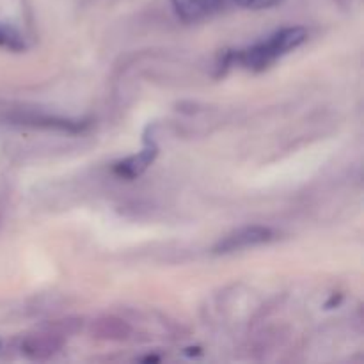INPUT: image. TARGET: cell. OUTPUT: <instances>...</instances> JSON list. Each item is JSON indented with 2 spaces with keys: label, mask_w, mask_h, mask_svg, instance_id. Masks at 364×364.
Wrapping results in <instances>:
<instances>
[{
  "label": "cell",
  "mask_w": 364,
  "mask_h": 364,
  "mask_svg": "<svg viewBox=\"0 0 364 364\" xmlns=\"http://www.w3.org/2000/svg\"><path fill=\"white\" fill-rule=\"evenodd\" d=\"M308 38V32L302 27H288L283 31L276 32L272 38L267 39L265 43H259V45L252 46V48L244 50V52L238 55L244 66L252 68V70H263V68L269 66L272 60H276L277 57L284 55L290 50L297 48L299 45L306 41Z\"/></svg>",
  "instance_id": "6da1fadb"
},
{
  "label": "cell",
  "mask_w": 364,
  "mask_h": 364,
  "mask_svg": "<svg viewBox=\"0 0 364 364\" xmlns=\"http://www.w3.org/2000/svg\"><path fill=\"white\" fill-rule=\"evenodd\" d=\"M274 238L272 230L263 226H249V228H242V230L233 231L231 235H228L224 240H220L217 244L215 252H235L240 251V249H247V247H255V245L259 244H267Z\"/></svg>",
  "instance_id": "7a4b0ae2"
},
{
  "label": "cell",
  "mask_w": 364,
  "mask_h": 364,
  "mask_svg": "<svg viewBox=\"0 0 364 364\" xmlns=\"http://www.w3.org/2000/svg\"><path fill=\"white\" fill-rule=\"evenodd\" d=\"M171 4L183 21H199L219 13L224 0H171Z\"/></svg>",
  "instance_id": "3957f363"
},
{
  "label": "cell",
  "mask_w": 364,
  "mask_h": 364,
  "mask_svg": "<svg viewBox=\"0 0 364 364\" xmlns=\"http://www.w3.org/2000/svg\"><path fill=\"white\" fill-rule=\"evenodd\" d=\"M156 156V148L155 146H151V148H146L144 151H141L139 155L135 156H130V159L123 160V162H119L116 166V173L119 174V176H124V178H135L139 176V174L144 173L146 169H148L149 164L155 160Z\"/></svg>",
  "instance_id": "277c9868"
},
{
  "label": "cell",
  "mask_w": 364,
  "mask_h": 364,
  "mask_svg": "<svg viewBox=\"0 0 364 364\" xmlns=\"http://www.w3.org/2000/svg\"><path fill=\"white\" fill-rule=\"evenodd\" d=\"M57 348H59V341L53 340L52 336H34L23 345V350L34 359L48 358V355L55 354Z\"/></svg>",
  "instance_id": "5b68a950"
},
{
  "label": "cell",
  "mask_w": 364,
  "mask_h": 364,
  "mask_svg": "<svg viewBox=\"0 0 364 364\" xmlns=\"http://www.w3.org/2000/svg\"><path fill=\"white\" fill-rule=\"evenodd\" d=\"M0 46H7V48L13 50H21L23 48V43L21 38L9 27H2L0 25Z\"/></svg>",
  "instance_id": "8992f818"
},
{
  "label": "cell",
  "mask_w": 364,
  "mask_h": 364,
  "mask_svg": "<svg viewBox=\"0 0 364 364\" xmlns=\"http://www.w3.org/2000/svg\"><path fill=\"white\" fill-rule=\"evenodd\" d=\"M102 326L105 327V331H103V336H107L109 334V338L112 336H117V338H124V334L128 333L127 326H124L123 322H119V320H105V322H102Z\"/></svg>",
  "instance_id": "52a82bcc"
},
{
  "label": "cell",
  "mask_w": 364,
  "mask_h": 364,
  "mask_svg": "<svg viewBox=\"0 0 364 364\" xmlns=\"http://www.w3.org/2000/svg\"><path fill=\"white\" fill-rule=\"evenodd\" d=\"M283 0H247V6L251 9H269V7L279 6Z\"/></svg>",
  "instance_id": "ba28073f"
}]
</instances>
